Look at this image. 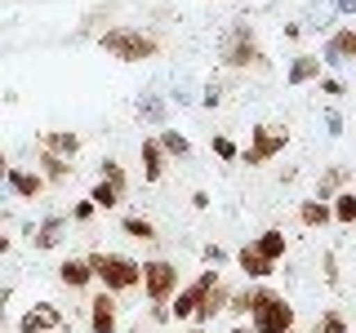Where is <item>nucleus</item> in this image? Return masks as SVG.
Here are the masks:
<instances>
[{"mask_svg":"<svg viewBox=\"0 0 356 333\" xmlns=\"http://www.w3.org/2000/svg\"><path fill=\"white\" fill-rule=\"evenodd\" d=\"M178 266L170 258H152L143 262V293H147V302H170V298L178 293Z\"/></svg>","mask_w":356,"mask_h":333,"instance_id":"nucleus-5","label":"nucleus"},{"mask_svg":"<svg viewBox=\"0 0 356 333\" xmlns=\"http://www.w3.org/2000/svg\"><path fill=\"white\" fill-rule=\"evenodd\" d=\"M254 249H259L267 262H281V258H285V249H289V240H285V231H281V227H272V231H263V236L254 240Z\"/></svg>","mask_w":356,"mask_h":333,"instance_id":"nucleus-25","label":"nucleus"},{"mask_svg":"<svg viewBox=\"0 0 356 333\" xmlns=\"http://www.w3.org/2000/svg\"><path fill=\"white\" fill-rule=\"evenodd\" d=\"M209 147H214V155H218V160H241V147L227 138V133H218V138L209 142Z\"/></svg>","mask_w":356,"mask_h":333,"instance_id":"nucleus-30","label":"nucleus"},{"mask_svg":"<svg viewBox=\"0 0 356 333\" xmlns=\"http://www.w3.org/2000/svg\"><path fill=\"white\" fill-rule=\"evenodd\" d=\"M89 329H94V333H120V302H116V293L98 289V293L89 298Z\"/></svg>","mask_w":356,"mask_h":333,"instance_id":"nucleus-8","label":"nucleus"},{"mask_svg":"<svg viewBox=\"0 0 356 333\" xmlns=\"http://www.w3.org/2000/svg\"><path fill=\"white\" fill-rule=\"evenodd\" d=\"M200 258H205L209 266H218V262H227V253H222L218 244H205V249H200Z\"/></svg>","mask_w":356,"mask_h":333,"instance_id":"nucleus-34","label":"nucleus"},{"mask_svg":"<svg viewBox=\"0 0 356 333\" xmlns=\"http://www.w3.org/2000/svg\"><path fill=\"white\" fill-rule=\"evenodd\" d=\"M192 333H205V329H192Z\"/></svg>","mask_w":356,"mask_h":333,"instance_id":"nucleus-40","label":"nucleus"},{"mask_svg":"<svg viewBox=\"0 0 356 333\" xmlns=\"http://www.w3.org/2000/svg\"><path fill=\"white\" fill-rule=\"evenodd\" d=\"M67 222L72 218H63V214L40 218V227H31V244H36V249H58L63 236H67Z\"/></svg>","mask_w":356,"mask_h":333,"instance_id":"nucleus-15","label":"nucleus"},{"mask_svg":"<svg viewBox=\"0 0 356 333\" xmlns=\"http://www.w3.org/2000/svg\"><path fill=\"white\" fill-rule=\"evenodd\" d=\"M98 49L116 62H152L156 53H161V40L143 27H107L103 36H98Z\"/></svg>","mask_w":356,"mask_h":333,"instance_id":"nucleus-2","label":"nucleus"},{"mask_svg":"<svg viewBox=\"0 0 356 333\" xmlns=\"http://www.w3.org/2000/svg\"><path fill=\"white\" fill-rule=\"evenodd\" d=\"M98 178H111V182H129L125 169H120L116 160H98Z\"/></svg>","mask_w":356,"mask_h":333,"instance_id":"nucleus-31","label":"nucleus"},{"mask_svg":"<svg viewBox=\"0 0 356 333\" xmlns=\"http://www.w3.org/2000/svg\"><path fill=\"white\" fill-rule=\"evenodd\" d=\"M125 191H129V182H111V178H98L94 187H89V205L94 209H116L120 200H125Z\"/></svg>","mask_w":356,"mask_h":333,"instance_id":"nucleus-18","label":"nucleus"},{"mask_svg":"<svg viewBox=\"0 0 356 333\" xmlns=\"http://www.w3.org/2000/svg\"><path fill=\"white\" fill-rule=\"evenodd\" d=\"M348 187H352V169L348 164H330L316 182V200H334L339 191H348Z\"/></svg>","mask_w":356,"mask_h":333,"instance_id":"nucleus-20","label":"nucleus"},{"mask_svg":"<svg viewBox=\"0 0 356 333\" xmlns=\"http://www.w3.org/2000/svg\"><path fill=\"white\" fill-rule=\"evenodd\" d=\"M334 9H339L343 18H352V14H356V0H334Z\"/></svg>","mask_w":356,"mask_h":333,"instance_id":"nucleus-36","label":"nucleus"},{"mask_svg":"<svg viewBox=\"0 0 356 333\" xmlns=\"http://www.w3.org/2000/svg\"><path fill=\"white\" fill-rule=\"evenodd\" d=\"M298 222H303L307 231H321V227H330L334 222V214H330V200H303V205H298Z\"/></svg>","mask_w":356,"mask_h":333,"instance_id":"nucleus-22","label":"nucleus"},{"mask_svg":"<svg viewBox=\"0 0 356 333\" xmlns=\"http://www.w3.org/2000/svg\"><path fill=\"white\" fill-rule=\"evenodd\" d=\"M222 67H232V71H250V67H267V53H263V44L254 40L250 22H236V27L227 31V40H222Z\"/></svg>","mask_w":356,"mask_h":333,"instance_id":"nucleus-3","label":"nucleus"},{"mask_svg":"<svg viewBox=\"0 0 356 333\" xmlns=\"http://www.w3.org/2000/svg\"><path fill=\"white\" fill-rule=\"evenodd\" d=\"M9 169H14V164H9V151L0 147V182H5V178H9Z\"/></svg>","mask_w":356,"mask_h":333,"instance_id":"nucleus-37","label":"nucleus"},{"mask_svg":"<svg viewBox=\"0 0 356 333\" xmlns=\"http://www.w3.org/2000/svg\"><path fill=\"white\" fill-rule=\"evenodd\" d=\"M330 214H334V222H339V227H356V191H352V187L330 200Z\"/></svg>","mask_w":356,"mask_h":333,"instance_id":"nucleus-26","label":"nucleus"},{"mask_svg":"<svg viewBox=\"0 0 356 333\" xmlns=\"http://www.w3.org/2000/svg\"><path fill=\"white\" fill-rule=\"evenodd\" d=\"M232 333H254V329H232Z\"/></svg>","mask_w":356,"mask_h":333,"instance_id":"nucleus-39","label":"nucleus"},{"mask_svg":"<svg viewBox=\"0 0 356 333\" xmlns=\"http://www.w3.org/2000/svg\"><path fill=\"white\" fill-rule=\"evenodd\" d=\"M236 266H241V275H250V280H267V275L276 271V262H267L259 249H254V244H245V249H236Z\"/></svg>","mask_w":356,"mask_h":333,"instance_id":"nucleus-19","label":"nucleus"},{"mask_svg":"<svg viewBox=\"0 0 356 333\" xmlns=\"http://www.w3.org/2000/svg\"><path fill=\"white\" fill-rule=\"evenodd\" d=\"M156 142H161V151L170 155V160H187V155H192V142H187V133H178L174 125H165L161 133H156Z\"/></svg>","mask_w":356,"mask_h":333,"instance_id":"nucleus-24","label":"nucleus"},{"mask_svg":"<svg viewBox=\"0 0 356 333\" xmlns=\"http://www.w3.org/2000/svg\"><path fill=\"white\" fill-rule=\"evenodd\" d=\"M285 142H289V133H285V129H272V125H254V129H250V147L241 151V160L250 164V169H259V164L276 160V155L285 151Z\"/></svg>","mask_w":356,"mask_h":333,"instance_id":"nucleus-6","label":"nucleus"},{"mask_svg":"<svg viewBox=\"0 0 356 333\" xmlns=\"http://www.w3.org/2000/svg\"><path fill=\"white\" fill-rule=\"evenodd\" d=\"M254 333H298V316H294V302H285V293H272L267 302L250 316Z\"/></svg>","mask_w":356,"mask_h":333,"instance_id":"nucleus-4","label":"nucleus"},{"mask_svg":"<svg viewBox=\"0 0 356 333\" xmlns=\"http://www.w3.org/2000/svg\"><path fill=\"white\" fill-rule=\"evenodd\" d=\"M89 271H94V284L107 289V293H129V289L143 284V262L129 258V253H85Z\"/></svg>","mask_w":356,"mask_h":333,"instance_id":"nucleus-1","label":"nucleus"},{"mask_svg":"<svg viewBox=\"0 0 356 333\" xmlns=\"http://www.w3.org/2000/svg\"><path fill=\"white\" fill-rule=\"evenodd\" d=\"M9 244H14V240H9V236H0V258H5V253H9Z\"/></svg>","mask_w":356,"mask_h":333,"instance_id":"nucleus-38","label":"nucleus"},{"mask_svg":"<svg viewBox=\"0 0 356 333\" xmlns=\"http://www.w3.org/2000/svg\"><path fill=\"white\" fill-rule=\"evenodd\" d=\"M214 280H218V271H214V266H205L192 284H178V293L170 298V316L174 320H192L196 307L205 302V293H209V284H214Z\"/></svg>","mask_w":356,"mask_h":333,"instance_id":"nucleus-7","label":"nucleus"},{"mask_svg":"<svg viewBox=\"0 0 356 333\" xmlns=\"http://www.w3.org/2000/svg\"><path fill=\"white\" fill-rule=\"evenodd\" d=\"M316 329L321 333H348V316H343V311H325V316L316 320Z\"/></svg>","mask_w":356,"mask_h":333,"instance_id":"nucleus-29","label":"nucleus"},{"mask_svg":"<svg viewBox=\"0 0 356 333\" xmlns=\"http://www.w3.org/2000/svg\"><path fill=\"white\" fill-rule=\"evenodd\" d=\"M325 133H330V138L343 133V116H339V111H325Z\"/></svg>","mask_w":356,"mask_h":333,"instance_id":"nucleus-35","label":"nucleus"},{"mask_svg":"<svg viewBox=\"0 0 356 333\" xmlns=\"http://www.w3.org/2000/svg\"><path fill=\"white\" fill-rule=\"evenodd\" d=\"M49 329H63V311L54 302H36L18 316V333H49Z\"/></svg>","mask_w":356,"mask_h":333,"instance_id":"nucleus-10","label":"nucleus"},{"mask_svg":"<svg viewBox=\"0 0 356 333\" xmlns=\"http://www.w3.org/2000/svg\"><path fill=\"white\" fill-rule=\"evenodd\" d=\"M227 302H232V284H222V275H218V280L209 284L205 302L196 307V316H192V320H196V325H209L214 316H222V311H227Z\"/></svg>","mask_w":356,"mask_h":333,"instance_id":"nucleus-14","label":"nucleus"},{"mask_svg":"<svg viewBox=\"0 0 356 333\" xmlns=\"http://www.w3.org/2000/svg\"><path fill=\"white\" fill-rule=\"evenodd\" d=\"M36 173H40L49 187H58V182H67V178H72V160H63V155H54V151H40Z\"/></svg>","mask_w":356,"mask_h":333,"instance_id":"nucleus-23","label":"nucleus"},{"mask_svg":"<svg viewBox=\"0 0 356 333\" xmlns=\"http://www.w3.org/2000/svg\"><path fill=\"white\" fill-rule=\"evenodd\" d=\"M276 289L272 284H250V289H232V302H227V311L232 316H254L267 298H272Z\"/></svg>","mask_w":356,"mask_h":333,"instance_id":"nucleus-12","label":"nucleus"},{"mask_svg":"<svg viewBox=\"0 0 356 333\" xmlns=\"http://www.w3.org/2000/svg\"><path fill=\"white\" fill-rule=\"evenodd\" d=\"M58 280L72 289V293H81V289L94 284V271H89V258H63L58 262Z\"/></svg>","mask_w":356,"mask_h":333,"instance_id":"nucleus-17","label":"nucleus"},{"mask_svg":"<svg viewBox=\"0 0 356 333\" xmlns=\"http://www.w3.org/2000/svg\"><path fill=\"white\" fill-rule=\"evenodd\" d=\"M5 187H9V191H14L18 200H40L44 191H49V182H44L36 169H9Z\"/></svg>","mask_w":356,"mask_h":333,"instance_id":"nucleus-11","label":"nucleus"},{"mask_svg":"<svg viewBox=\"0 0 356 333\" xmlns=\"http://www.w3.org/2000/svg\"><path fill=\"white\" fill-rule=\"evenodd\" d=\"M321 62L316 53H294L289 58V67H285V85H294V89H303V85H312V80H321Z\"/></svg>","mask_w":356,"mask_h":333,"instance_id":"nucleus-13","label":"nucleus"},{"mask_svg":"<svg viewBox=\"0 0 356 333\" xmlns=\"http://www.w3.org/2000/svg\"><path fill=\"white\" fill-rule=\"evenodd\" d=\"M40 151H54V155H63V160H76V155H81V138H76L72 129H49V133H40Z\"/></svg>","mask_w":356,"mask_h":333,"instance_id":"nucleus-16","label":"nucleus"},{"mask_svg":"<svg viewBox=\"0 0 356 333\" xmlns=\"http://www.w3.org/2000/svg\"><path fill=\"white\" fill-rule=\"evenodd\" d=\"M120 231H125L129 240H143V244L156 240V222L143 218V214H125V218H120Z\"/></svg>","mask_w":356,"mask_h":333,"instance_id":"nucleus-27","label":"nucleus"},{"mask_svg":"<svg viewBox=\"0 0 356 333\" xmlns=\"http://www.w3.org/2000/svg\"><path fill=\"white\" fill-rule=\"evenodd\" d=\"M138 116H143V120H152V125H161V129H165V120H170V107H165L161 98H143V103H138Z\"/></svg>","mask_w":356,"mask_h":333,"instance_id":"nucleus-28","label":"nucleus"},{"mask_svg":"<svg viewBox=\"0 0 356 333\" xmlns=\"http://www.w3.org/2000/svg\"><path fill=\"white\" fill-rule=\"evenodd\" d=\"M321 89H325L330 98H343V94H348V85H343V80H334V76H321Z\"/></svg>","mask_w":356,"mask_h":333,"instance_id":"nucleus-33","label":"nucleus"},{"mask_svg":"<svg viewBox=\"0 0 356 333\" xmlns=\"http://www.w3.org/2000/svg\"><path fill=\"white\" fill-rule=\"evenodd\" d=\"M165 164H170V155L161 151V142H156V138H143V182H161V178H165Z\"/></svg>","mask_w":356,"mask_h":333,"instance_id":"nucleus-21","label":"nucleus"},{"mask_svg":"<svg viewBox=\"0 0 356 333\" xmlns=\"http://www.w3.org/2000/svg\"><path fill=\"white\" fill-rule=\"evenodd\" d=\"M312 333H321V329H312Z\"/></svg>","mask_w":356,"mask_h":333,"instance_id":"nucleus-41","label":"nucleus"},{"mask_svg":"<svg viewBox=\"0 0 356 333\" xmlns=\"http://www.w3.org/2000/svg\"><path fill=\"white\" fill-rule=\"evenodd\" d=\"M94 214H98V209L89 205V200H76V205H72V222H89Z\"/></svg>","mask_w":356,"mask_h":333,"instance_id":"nucleus-32","label":"nucleus"},{"mask_svg":"<svg viewBox=\"0 0 356 333\" xmlns=\"http://www.w3.org/2000/svg\"><path fill=\"white\" fill-rule=\"evenodd\" d=\"M325 67H348L356 62V27H339V31H330V40L321 44V53H316Z\"/></svg>","mask_w":356,"mask_h":333,"instance_id":"nucleus-9","label":"nucleus"}]
</instances>
